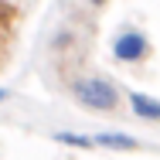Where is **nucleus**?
Segmentation results:
<instances>
[{"instance_id":"3","label":"nucleus","mask_w":160,"mask_h":160,"mask_svg":"<svg viewBox=\"0 0 160 160\" xmlns=\"http://www.w3.org/2000/svg\"><path fill=\"white\" fill-rule=\"evenodd\" d=\"M92 140H96V147H102V150H123V153L140 150V140H136V136H129V133H116V129L96 133Z\"/></svg>"},{"instance_id":"6","label":"nucleus","mask_w":160,"mask_h":160,"mask_svg":"<svg viewBox=\"0 0 160 160\" xmlns=\"http://www.w3.org/2000/svg\"><path fill=\"white\" fill-rule=\"evenodd\" d=\"M14 21H17V7L7 3V0H0V28H10Z\"/></svg>"},{"instance_id":"2","label":"nucleus","mask_w":160,"mask_h":160,"mask_svg":"<svg viewBox=\"0 0 160 160\" xmlns=\"http://www.w3.org/2000/svg\"><path fill=\"white\" fill-rule=\"evenodd\" d=\"M150 55V38L143 31H136V28H126V31H119L112 38V58L123 65H136L143 62Z\"/></svg>"},{"instance_id":"8","label":"nucleus","mask_w":160,"mask_h":160,"mask_svg":"<svg viewBox=\"0 0 160 160\" xmlns=\"http://www.w3.org/2000/svg\"><path fill=\"white\" fill-rule=\"evenodd\" d=\"M89 3H96V7H102V3H106V0H89Z\"/></svg>"},{"instance_id":"4","label":"nucleus","mask_w":160,"mask_h":160,"mask_svg":"<svg viewBox=\"0 0 160 160\" xmlns=\"http://www.w3.org/2000/svg\"><path fill=\"white\" fill-rule=\"evenodd\" d=\"M129 109H133V116H140V119H150V123L160 119V99H153V96L129 92Z\"/></svg>"},{"instance_id":"7","label":"nucleus","mask_w":160,"mask_h":160,"mask_svg":"<svg viewBox=\"0 0 160 160\" xmlns=\"http://www.w3.org/2000/svg\"><path fill=\"white\" fill-rule=\"evenodd\" d=\"M3 99H7V89H0V102H3Z\"/></svg>"},{"instance_id":"1","label":"nucleus","mask_w":160,"mask_h":160,"mask_svg":"<svg viewBox=\"0 0 160 160\" xmlns=\"http://www.w3.org/2000/svg\"><path fill=\"white\" fill-rule=\"evenodd\" d=\"M72 96L78 99V106L96 109V112H112V109L119 106V89H116L109 78H99V75L75 78V82H72Z\"/></svg>"},{"instance_id":"5","label":"nucleus","mask_w":160,"mask_h":160,"mask_svg":"<svg viewBox=\"0 0 160 160\" xmlns=\"http://www.w3.org/2000/svg\"><path fill=\"white\" fill-rule=\"evenodd\" d=\"M51 136H55V143H62V147H75V150H92V147H96V140H92V136L68 133V129H58V133H51Z\"/></svg>"}]
</instances>
